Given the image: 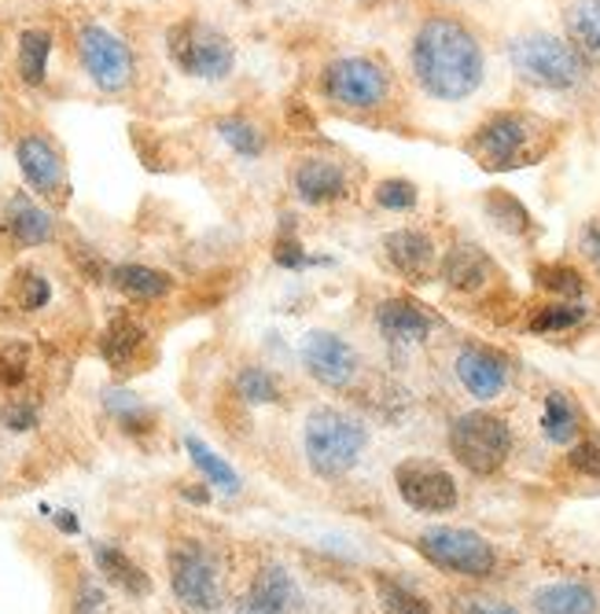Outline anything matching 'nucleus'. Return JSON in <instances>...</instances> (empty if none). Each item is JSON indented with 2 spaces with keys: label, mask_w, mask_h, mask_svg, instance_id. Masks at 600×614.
<instances>
[{
  "label": "nucleus",
  "mask_w": 600,
  "mask_h": 614,
  "mask_svg": "<svg viewBox=\"0 0 600 614\" xmlns=\"http://www.w3.org/2000/svg\"><path fill=\"white\" fill-rule=\"evenodd\" d=\"M413 75L435 100H464L483 86V44L461 19L431 16L413 38Z\"/></svg>",
  "instance_id": "f257e3e1"
},
{
  "label": "nucleus",
  "mask_w": 600,
  "mask_h": 614,
  "mask_svg": "<svg viewBox=\"0 0 600 614\" xmlns=\"http://www.w3.org/2000/svg\"><path fill=\"white\" fill-rule=\"evenodd\" d=\"M542 129L545 126L531 115L498 111L472 132L468 151H472L475 159L486 166V170H512V166L534 162L538 155L545 151V143H542L545 132Z\"/></svg>",
  "instance_id": "f03ea898"
},
{
  "label": "nucleus",
  "mask_w": 600,
  "mask_h": 614,
  "mask_svg": "<svg viewBox=\"0 0 600 614\" xmlns=\"http://www.w3.org/2000/svg\"><path fill=\"white\" fill-rule=\"evenodd\" d=\"M306 460L317 475L324 478H340L362 460L368 435L357 419L335 413V408H317L306 419Z\"/></svg>",
  "instance_id": "7ed1b4c3"
},
{
  "label": "nucleus",
  "mask_w": 600,
  "mask_h": 614,
  "mask_svg": "<svg viewBox=\"0 0 600 614\" xmlns=\"http://www.w3.org/2000/svg\"><path fill=\"white\" fill-rule=\"evenodd\" d=\"M515 75L542 89H574L586 78V56L553 33H523L509 44Z\"/></svg>",
  "instance_id": "20e7f679"
},
{
  "label": "nucleus",
  "mask_w": 600,
  "mask_h": 614,
  "mask_svg": "<svg viewBox=\"0 0 600 614\" xmlns=\"http://www.w3.org/2000/svg\"><path fill=\"white\" fill-rule=\"evenodd\" d=\"M166 48H170V59L191 78L203 81H222L233 75L236 52L233 41L225 38L222 30L207 27L199 19H185L166 33Z\"/></svg>",
  "instance_id": "39448f33"
},
{
  "label": "nucleus",
  "mask_w": 600,
  "mask_h": 614,
  "mask_svg": "<svg viewBox=\"0 0 600 614\" xmlns=\"http://www.w3.org/2000/svg\"><path fill=\"white\" fill-rule=\"evenodd\" d=\"M450 449L472 475H494L512 453V430L494 413H464L450 427Z\"/></svg>",
  "instance_id": "423d86ee"
},
{
  "label": "nucleus",
  "mask_w": 600,
  "mask_h": 614,
  "mask_svg": "<svg viewBox=\"0 0 600 614\" xmlns=\"http://www.w3.org/2000/svg\"><path fill=\"white\" fill-rule=\"evenodd\" d=\"M321 92L332 103L351 107V111H376L391 96V75L387 67L368 56H346L324 67Z\"/></svg>",
  "instance_id": "0eeeda50"
},
{
  "label": "nucleus",
  "mask_w": 600,
  "mask_h": 614,
  "mask_svg": "<svg viewBox=\"0 0 600 614\" xmlns=\"http://www.w3.org/2000/svg\"><path fill=\"white\" fill-rule=\"evenodd\" d=\"M416 548H420V556L431 559L442 571H450V574L486 577L498 567V556H494V548H490V541L472 534V529L431 526L416 537Z\"/></svg>",
  "instance_id": "6e6552de"
},
{
  "label": "nucleus",
  "mask_w": 600,
  "mask_h": 614,
  "mask_svg": "<svg viewBox=\"0 0 600 614\" xmlns=\"http://www.w3.org/2000/svg\"><path fill=\"white\" fill-rule=\"evenodd\" d=\"M170 588L191 611H214L222 604L218 563L196 541H181L170 548Z\"/></svg>",
  "instance_id": "1a4fd4ad"
},
{
  "label": "nucleus",
  "mask_w": 600,
  "mask_h": 614,
  "mask_svg": "<svg viewBox=\"0 0 600 614\" xmlns=\"http://www.w3.org/2000/svg\"><path fill=\"white\" fill-rule=\"evenodd\" d=\"M78 56H81V67L89 70V78L104 92H122L129 86V78H134V52H129V44L107 27H96V22L81 27Z\"/></svg>",
  "instance_id": "9d476101"
},
{
  "label": "nucleus",
  "mask_w": 600,
  "mask_h": 614,
  "mask_svg": "<svg viewBox=\"0 0 600 614\" xmlns=\"http://www.w3.org/2000/svg\"><path fill=\"white\" fill-rule=\"evenodd\" d=\"M394 486H399L402 501L416 512L439 515L458 508V483L446 467L431 460H405L394 467Z\"/></svg>",
  "instance_id": "9b49d317"
},
{
  "label": "nucleus",
  "mask_w": 600,
  "mask_h": 614,
  "mask_svg": "<svg viewBox=\"0 0 600 614\" xmlns=\"http://www.w3.org/2000/svg\"><path fill=\"white\" fill-rule=\"evenodd\" d=\"M298 357H303V368L309 376L332 390L351 387L357 379V372H362V357H357L354 346L335 331H309L303 339Z\"/></svg>",
  "instance_id": "f8f14e48"
},
{
  "label": "nucleus",
  "mask_w": 600,
  "mask_h": 614,
  "mask_svg": "<svg viewBox=\"0 0 600 614\" xmlns=\"http://www.w3.org/2000/svg\"><path fill=\"white\" fill-rule=\"evenodd\" d=\"M16 159L19 170L27 177V185L33 191H41L45 199H63L67 196V170H63V155L56 151V143L41 137V132H30L16 143Z\"/></svg>",
  "instance_id": "ddd939ff"
},
{
  "label": "nucleus",
  "mask_w": 600,
  "mask_h": 614,
  "mask_svg": "<svg viewBox=\"0 0 600 614\" xmlns=\"http://www.w3.org/2000/svg\"><path fill=\"white\" fill-rule=\"evenodd\" d=\"M383 255L387 265L402 280L410 284H427L431 273H435V239L420 228H394V232L383 236Z\"/></svg>",
  "instance_id": "4468645a"
},
{
  "label": "nucleus",
  "mask_w": 600,
  "mask_h": 614,
  "mask_svg": "<svg viewBox=\"0 0 600 614\" xmlns=\"http://www.w3.org/2000/svg\"><path fill=\"white\" fill-rule=\"evenodd\" d=\"M435 328V320L427 317V309L413 303V298H383L376 306V331L380 339H387L391 346H420Z\"/></svg>",
  "instance_id": "2eb2a0df"
},
{
  "label": "nucleus",
  "mask_w": 600,
  "mask_h": 614,
  "mask_svg": "<svg viewBox=\"0 0 600 614\" xmlns=\"http://www.w3.org/2000/svg\"><path fill=\"white\" fill-rule=\"evenodd\" d=\"M453 372H458L461 387L472 397H479V402L498 397L509 383L505 357L486 350V346H464V350L458 354V360H453Z\"/></svg>",
  "instance_id": "dca6fc26"
},
{
  "label": "nucleus",
  "mask_w": 600,
  "mask_h": 614,
  "mask_svg": "<svg viewBox=\"0 0 600 614\" xmlns=\"http://www.w3.org/2000/svg\"><path fill=\"white\" fill-rule=\"evenodd\" d=\"M303 596H298L295 577L284 567H262L250 582L239 614H295Z\"/></svg>",
  "instance_id": "f3484780"
},
{
  "label": "nucleus",
  "mask_w": 600,
  "mask_h": 614,
  "mask_svg": "<svg viewBox=\"0 0 600 614\" xmlns=\"http://www.w3.org/2000/svg\"><path fill=\"white\" fill-rule=\"evenodd\" d=\"M292 188L309 207H324V202H335L346 196V170L340 162L321 159V155H306L292 170Z\"/></svg>",
  "instance_id": "a211bd4d"
},
{
  "label": "nucleus",
  "mask_w": 600,
  "mask_h": 614,
  "mask_svg": "<svg viewBox=\"0 0 600 614\" xmlns=\"http://www.w3.org/2000/svg\"><path fill=\"white\" fill-rule=\"evenodd\" d=\"M144 346H148V331H144L140 320L129 317V313H115L100 335V357L107 360V368L118 372V376L134 372Z\"/></svg>",
  "instance_id": "6ab92c4d"
},
{
  "label": "nucleus",
  "mask_w": 600,
  "mask_h": 614,
  "mask_svg": "<svg viewBox=\"0 0 600 614\" xmlns=\"http://www.w3.org/2000/svg\"><path fill=\"white\" fill-rule=\"evenodd\" d=\"M0 228H4L11 244H19V247L52 244V236H56L52 214L41 210L38 202H33L30 196H22V191L4 202V218H0Z\"/></svg>",
  "instance_id": "aec40b11"
},
{
  "label": "nucleus",
  "mask_w": 600,
  "mask_h": 614,
  "mask_svg": "<svg viewBox=\"0 0 600 614\" xmlns=\"http://www.w3.org/2000/svg\"><path fill=\"white\" fill-rule=\"evenodd\" d=\"M490 273H494V265H490V258L472 244H458L446 258H442V280H446L450 291L472 295L479 287H486Z\"/></svg>",
  "instance_id": "412c9836"
},
{
  "label": "nucleus",
  "mask_w": 600,
  "mask_h": 614,
  "mask_svg": "<svg viewBox=\"0 0 600 614\" xmlns=\"http://www.w3.org/2000/svg\"><path fill=\"white\" fill-rule=\"evenodd\" d=\"M107 276H111V284L118 291L137 298V303H159V298L174 291V276L163 269H151V265L126 261V265H115Z\"/></svg>",
  "instance_id": "4be33fe9"
},
{
  "label": "nucleus",
  "mask_w": 600,
  "mask_h": 614,
  "mask_svg": "<svg viewBox=\"0 0 600 614\" xmlns=\"http://www.w3.org/2000/svg\"><path fill=\"white\" fill-rule=\"evenodd\" d=\"M96 567H100V574L107 577V582H115L118 588H126L129 596H148L151 593V577L144 574L122 548L96 545Z\"/></svg>",
  "instance_id": "5701e85b"
},
{
  "label": "nucleus",
  "mask_w": 600,
  "mask_h": 614,
  "mask_svg": "<svg viewBox=\"0 0 600 614\" xmlns=\"http://www.w3.org/2000/svg\"><path fill=\"white\" fill-rule=\"evenodd\" d=\"M534 607L542 614H597V596L590 585L560 582L534 593Z\"/></svg>",
  "instance_id": "b1692460"
},
{
  "label": "nucleus",
  "mask_w": 600,
  "mask_h": 614,
  "mask_svg": "<svg viewBox=\"0 0 600 614\" xmlns=\"http://www.w3.org/2000/svg\"><path fill=\"white\" fill-rule=\"evenodd\" d=\"M568 33L582 56L600 59V0H579L568 8Z\"/></svg>",
  "instance_id": "393cba45"
},
{
  "label": "nucleus",
  "mask_w": 600,
  "mask_h": 614,
  "mask_svg": "<svg viewBox=\"0 0 600 614\" xmlns=\"http://www.w3.org/2000/svg\"><path fill=\"white\" fill-rule=\"evenodd\" d=\"M48 56H52V33L48 30H22L19 33V78L27 86H41Z\"/></svg>",
  "instance_id": "a878e982"
},
{
  "label": "nucleus",
  "mask_w": 600,
  "mask_h": 614,
  "mask_svg": "<svg viewBox=\"0 0 600 614\" xmlns=\"http://www.w3.org/2000/svg\"><path fill=\"white\" fill-rule=\"evenodd\" d=\"M218 137L229 143L239 159H258L266 151V132L250 122V118H239V115L218 118Z\"/></svg>",
  "instance_id": "bb28decb"
},
{
  "label": "nucleus",
  "mask_w": 600,
  "mask_h": 614,
  "mask_svg": "<svg viewBox=\"0 0 600 614\" xmlns=\"http://www.w3.org/2000/svg\"><path fill=\"white\" fill-rule=\"evenodd\" d=\"M185 449L191 456V464H196L199 472L207 475L210 486H218L222 493H239V475L222 460L218 453L210 449V445H203L199 438H185Z\"/></svg>",
  "instance_id": "cd10ccee"
},
{
  "label": "nucleus",
  "mask_w": 600,
  "mask_h": 614,
  "mask_svg": "<svg viewBox=\"0 0 600 614\" xmlns=\"http://www.w3.org/2000/svg\"><path fill=\"white\" fill-rule=\"evenodd\" d=\"M542 427H545V438L557 442V445H568L574 435H579V413H574L568 394H549L545 397Z\"/></svg>",
  "instance_id": "c85d7f7f"
},
{
  "label": "nucleus",
  "mask_w": 600,
  "mask_h": 614,
  "mask_svg": "<svg viewBox=\"0 0 600 614\" xmlns=\"http://www.w3.org/2000/svg\"><path fill=\"white\" fill-rule=\"evenodd\" d=\"M236 394L250 405H277L281 402V383H277L273 372L258 368V365H247V368H239V376H236Z\"/></svg>",
  "instance_id": "c756f323"
},
{
  "label": "nucleus",
  "mask_w": 600,
  "mask_h": 614,
  "mask_svg": "<svg viewBox=\"0 0 600 614\" xmlns=\"http://www.w3.org/2000/svg\"><path fill=\"white\" fill-rule=\"evenodd\" d=\"M48 298H52V284H48L45 273H38V269H19L16 273V280H11V303H16L22 313L45 309Z\"/></svg>",
  "instance_id": "7c9ffc66"
},
{
  "label": "nucleus",
  "mask_w": 600,
  "mask_h": 614,
  "mask_svg": "<svg viewBox=\"0 0 600 614\" xmlns=\"http://www.w3.org/2000/svg\"><path fill=\"white\" fill-rule=\"evenodd\" d=\"M483 207L490 214V221H494L498 228H505V232H512V236H523L527 228H531V214H527L523 202L509 196V191H490Z\"/></svg>",
  "instance_id": "2f4dec72"
},
{
  "label": "nucleus",
  "mask_w": 600,
  "mask_h": 614,
  "mask_svg": "<svg viewBox=\"0 0 600 614\" xmlns=\"http://www.w3.org/2000/svg\"><path fill=\"white\" fill-rule=\"evenodd\" d=\"M107 413H111L118 424H122V430H129V435H148V430L155 427V416L148 405H140L134 394H118L111 390L107 394Z\"/></svg>",
  "instance_id": "473e14b6"
},
{
  "label": "nucleus",
  "mask_w": 600,
  "mask_h": 614,
  "mask_svg": "<svg viewBox=\"0 0 600 614\" xmlns=\"http://www.w3.org/2000/svg\"><path fill=\"white\" fill-rule=\"evenodd\" d=\"M30 376V346L22 339H0V390H19Z\"/></svg>",
  "instance_id": "72a5a7b5"
},
{
  "label": "nucleus",
  "mask_w": 600,
  "mask_h": 614,
  "mask_svg": "<svg viewBox=\"0 0 600 614\" xmlns=\"http://www.w3.org/2000/svg\"><path fill=\"white\" fill-rule=\"evenodd\" d=\"M590 317V309L579 306V303H549L542 306L531 317V331H571V328H579V324Z\"/></svg>",
  "instance_id": "f704fd0d"
},
{
  "label": "nucleus",
  "mask_w": 600,
  "mask_h": 614,
  "mask_svg": "<svg viewBox=\"0 0 600 614\" xmlns=\"http://www.w3.org/2000/svg\"><path fill=\"white\" fill-rule=\"evenodd\" d=\"M534 276H538V287L549 295H557L560 303H571V298H579L586 291L582 273L571 269V265H542Z\"/></svg>",
  "instance_id": "c9c22d12"
},
{
  "label": "nucleus",
  "mask_w": 600,
  "mask_h": 614,
  "mask_svg": "<svg viewBox=\"0 0 600 614\" xmlns=\"http://www.w3.org/2000/svg\"><path fill=\"white\" fill-rule=\"evenodd\" d=\"M376 593L387 614H431V607L413 593V588H405L402 582H391V577H383V574L376 577Z\"/></svg>",
  "instance_id": "e433bc0d"
},
{
  "label": "nucleus",
  "mask_w": 600,
  "mask_h": 614,
  "mask_svg": "<svg viewBox=\"0 0 600 614\" xmlns=\"http://www.w3.org/2000/svg\"><path fill=\"white\" fill-rule=\"evenodd\" d=\"M372 199H376V207H383V210L402 214V210H413V207H416L420 191H416L413 180H405V177H387V180H380V185L372 188Z\"/></svg>",
  "instance_id": "4c0bfd02"
},
{
  "label": "nucleus",
  "mask_w": 600,
  "mask_h": 614,
  "mask_svg": "<svg viewBox=\"0 0 600 614\" xmlns=\"http://www.w3.org/2000/svg\"><path fill=\"white\" fill-rule=\"evenodd\" d=\"M273 261L284 265V269H303V265L309 261V258H306V250H303V244H298V236H295V228H292V225H284V228H281L277 244H273Z\"/></svg>",
  "instance_id": "58836bf2"
},
{
  "label": "nucleus",
  "mask_w": 600,
  "mask_h": 614,
  "mask_svg": "<svg viewBox=\"0 0 600 614\" xmlns=\"http://www.w3.org/2000/svg\"><path fill=\"white\" fill-rule=\"evenodd\" d=\"M571 467L586 478H600V442H579L571 449Z\"/></svg>",
  "instance_id": "ea45409f"
},
{
  "label": "nucleus",
  "mask_w": 600,
  "mask_h": 614,
  "mask_svg": "<svg viewBox=\"0 0 600 614\" xmlns=\"http://www.w3.org/2000/svg\"><path fill=\"white\" fill-rule=\"evenodd\" d=\"M0 419H4L8 430H30V427H38V408L27 402H11L0 408Z\"/></svg>",
  "instance_id": "a19ab883"
},
{
  "label": "nucleus",
  "mask_w": 600,
  "mask_h": 614,
  "mask_svg": "<svg viewBox=\"0 0 600 614\" xmlns=\"http://www.w3.org/2000/svg\"><path fill=\"white\" fill-rule=\"evenodd\" d=\"M458 614H520L509 604H498V600H461Z\"/></svg>",
  "instance_id": "79ce46f5"
},
{
  "label": "nucleus",
  "mask_w": 600,
  "mask_h": 614,
  "mask_svg": "<svg viewBox=\"0 0 600 614\" xmlns=\"http://www.w3.org/2000/svg\"><path fill=\"white\" fill-rule=\"evenodd\" d=\"M582 255L590 258L597 265V273H600V221H590L582 228Z\"/></svg>",
  "instance_id": "37998d69"
},
{
  "label": "nucleus",
  "mask_w": 600,
  "mask_h": 614,
  "mask_svg": "<svg viewBox=\"0 0 600 614\" xmlns=\"http://www.w3.org/2000/svg\"><path fill=\"white\" fill-rule=\"evenodd\" d=\"M56 526L67 529V534H78V519H75L70 512H59V515H56Z\"/></svg>",
  "instance_id": "c03bdc74"
},
{
  "label": "nucleus",
  "mask_w": 600,
  "mask_h": 614,
  "mask_svg": "<svg viewBox=\"0 0 600 614\" xmlns=\"http://www.w3.org/2000/svg\"><path fill=\"white\" fill-rule=\"evenodd\" d=\"M185 497L196 501V504H207V489H185Z\"/></svg>",
  "instance_id": "a18cd8bd"
}]
</instances>
